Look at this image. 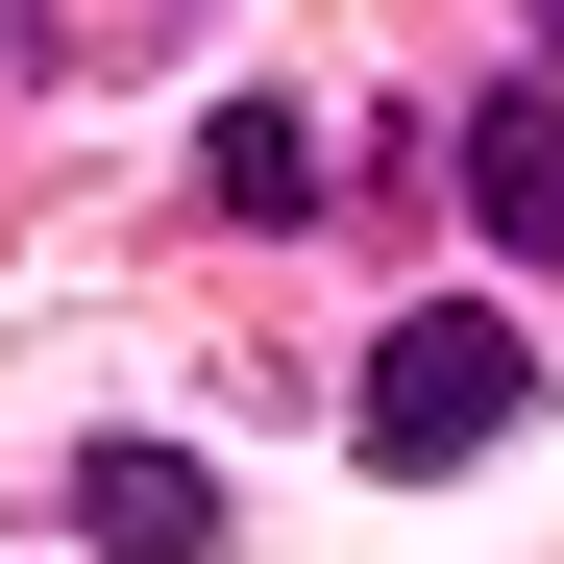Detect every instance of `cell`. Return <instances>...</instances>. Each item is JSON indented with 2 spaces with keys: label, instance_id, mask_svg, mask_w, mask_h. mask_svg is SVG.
<instances>
[{
  "label": "cell",
  "instance_id": "obj_1",
  "mask_svg": "<svg viewBox=\"0 0 564 564\" xmlns=\"http://www.w3.org/2000/svg\"><path fill=\"white\" fill-rule=\"evenodd\" d=\"M516 393H540L516 319H491V295H442V319L368 344V466H417V491H442V466H491V442H516Z\"/></svg>",
  "mask_w": 564,
  "mask_h": 564
},
{
  "label": "cell",
  "instance_id": "obj_2",
  "mask_svg": "<svg viewBox=\"0 0 564 564\" xmlns=\"http://www.w3.org/2000/svg\"><path fill=\"white\" fill-rule=\"evenodd\" d=\"M74 540H123V564H197V540H221V466H172V442H99V466H74Z\"/></svg>",
  "mask_w": 564,
  "mask_h": 564
},
{
  "label": "cell",
  "instance_id": "obj_3",
  "mask_svg": "<svg viewBox=\"0 0 564 564\" xmlns=\"http://www.w3.org/2000/svg\"><path fill=\"white\" fill-rule=\"evenodd\" d=\"M466 221H491L516 270L564 246V99H540V74H516V99H491V123H466Z\"/></svg>",
  "mask_w": 564,
  "mask_h": 564
},
{
  "label": "cell",
  "instance_id": "obj_4",
  "mask_svg": "<svg viewBox=\"0 0 564 564\" xmlns=\"http://www.w3.org/2000/svg\"><path fill=\"white\" fill-rule=\"evenodd\" d=\"M197 197H221V221H319L344 172H319V123H295V99H221V123H197Z\"/></svg>",
  "mask_w": 564,
  "mask_h": 564
},
{
  "label": "cell",
  "instance_id": "obj_5",
  "mask_svg": "<svg viewBox=\"0 0 564 564\" xmlns=\"http://www.w3.org/2000/svg\"><path fill=\"white\" fill-rule=\"evenodd\" d=\"M540 50H564V0H540Z\"/></svg>",
  "mask_w": 564,
  "mask_h": 564
}]
</instances>
